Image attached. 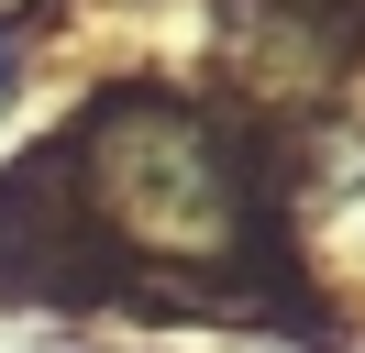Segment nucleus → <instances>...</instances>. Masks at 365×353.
<instances>
[{
	"mask_svg": "<svg viewBox=\"0 0 365 353\" xmlns=\"http://www.w3.org/2000/svg\"><path fill=\"white\" fill-rule=\"evenodd\" d=\"M0 88H11V44H0Z\"/></svg>",
	"mask_w": 365,
	"mask_h": 353,
	"instance_id": "nucleus-1",
	"label": "nucleus"
}]
</instances>
